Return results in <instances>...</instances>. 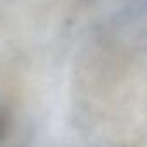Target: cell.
<instances>
[{
  "label": "cell",
  "instance_id": "6da1fadb",
  "mask_svg": "<svg viewBox=\"0 0 147 147\" xmlns=\"http://www.w3.org/2000/svg\"><path fill=\"white\" fill-rule=\"evenodd\" d=\"M14 125H16V118H14L12 109L7 104L0 102V147H4L7 140L11 138Z\"/></svg>",
  "mask_w": 147,
  "mask_h": 147
}]
</instances>
